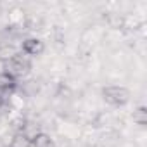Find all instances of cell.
<instances>
[{"label":"cell","instance_id":"cell-3","mask_svg":"<svg viewBox=\"0 0 147 147\" xmlns=\"http://www.w3.org/2000/svg\"><path fill=\"white\" fill-rule=\"evenodd\" d=\"M21 50H23V54L31 55V57L42 55L43 50H45V43H43L40 38H36V36H30V38H24V40H23Z\"/></svg>","mask_w":147,"mask_h":147},{"label":"cell","instance_id":"cell-6","mask_svg":"<svg viewBox=\"0 0 147 147\" xmlns=\"http://www.w3.org/2000/svg\"><path fill=\"white\" fill-rule=\"evenodd\" d=\"M18 54L19 52L12 43H0V61L2 62H7V61L14 59Z\"/></svg>","mask_w":147,"mask_h":147},{"label":"cell","instance_id":"cell-8","mask_svg":"<svg viewBox=\"0 0 147 147\" xmlns=\"http://www.w3.org/2000/svg\"><path fill=\"white\" fill-rule=\"evenodd\" d=\"M133 121H135L138 126H145V125H147V107H145V106H138V107L133 111Z\"/></svg>","mask_w":147,"mask_h":147},{"label":"cell","instance_id":"cell-2","mask_svg":"<svg viewBox=\"0 0 147 147\" xmlns=\"http://www.w3.org/2000/svg\"><path fill=\"white\" fill-rule=\"evenodd\" d=\"M102 99L111 106H125L130 102V90L118 85H109L102 88Z\"/></svg>","mask_w":147,"mask_h":147},{"label":"cell","instance_id":"cell-5","mask_svg":"<svg viewBox=\"0 0 147 147\" xmlns=\"http://www.w3.org/2000/svg\"><path fill=\"white\" fill-rule=\"evenodd\" d=\"M31 147H54V140L45 131H36L31 137Z\"/></svg>","mask_w":147,"mask_h":147},{"label":"cell","instance_id":"cell-7","mask_svg":"<svg viewBox=\"0 0 147 147\" xmlns=\"http://www.w3.org/2000/svg\"><path fill=\"white\" fill-rule=\"evenodd\" d=\"M9 147H31V137L28 133H24V131H18L12 137Z\"/></svg>","mask_w":147,"mask_h":147},{"label":"cell","instance_id":"cell-1","mask_svg":"<svg viewBox=\"0 0 147 147\" xmlns=\"http://www.w3.org/2000/svg\"><path fill=\"white\" fill-rule=\"evenodd\" d=\"M30 71H31V61L23 54H18L14 59L4 62V73H7V75L12 76L14 80L28 76Z\"/></svg>","mask_w":147,"mask_h":147},{"label":"cell","instance_id":"cell-4","mask_svg":"<svg viewBox=\"0 0 147 147\" xmlns=\"http://www.w3.org/2000/svg\"><path fill=\"white\" fill-rule=\"evenodd\" d=\"M18 88V80H14L12 76H9L7 73H0V95H7L12 94Z\"/></svg>","mask_w":147,"mask_h":147},{"label":"cell","instance_id":"cell-9","mask_svg":"<svg viewBox=\"0 0 147 147\" xmlns=\"http://www.w3.org/2000/svg\"><path fill=\"white\" fill-rule=\"evenodd\" d=\"M2 106H4V97L0 95V109H2Z\"/></svg>","mask_w":147,"mask_h":147}]
</instances>
